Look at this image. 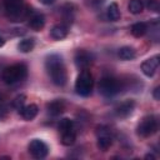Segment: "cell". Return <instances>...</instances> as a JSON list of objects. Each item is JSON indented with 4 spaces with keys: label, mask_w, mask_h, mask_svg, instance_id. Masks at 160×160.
Segmentation results:
<instances>
[{
    "label": "cell",
    "mask_w": 160,
    "mask_h": 160,
    "mask_svg": "<svg viewBox=\"0 0 160 160\" xmlns=\"http://www.w3.org/2000/svg\"><path fill=\"white\" fill-rule=\"evenodd\" d=\"M45 69L51 81L56 86H64L68 80L66 69L62 58L59 54H50L45 59Z\"/></svg>",
    "instance_id": "1"
},
{
    "label": "cell",
    "mask_w": 160,
    "mask_h": 160,
    "mask_svg": "<svg viewBox=\"0 0 160 160\" xmlns=\"http://www.w3.org/2000/svg\"><path fill=\"white\" fill-rule=\"evenodd\" d=\"M28 76V66L24 62H16L6 66L1 72V79L8 85H15Z\"/></svg>",
    "instance_id": "2"
},
{
    "label": "cell",
    "mask_w": 160,
    "mask_h": 160,
    "mask_svg": "<svg viewBox=\"0 0 160 160\" xmlns=\"http://www.w3.org/2000/svg\"><path fill=\"white\" fill-rule=\"evenodd\" d=\"M2 4L5 12L11 21H21V19L29 16L24 0H2Z\"/></svg>",
    "instance_id": "3"
},
{
    "label": "cell",
    "mask_w": 160,
    "mask_h": 160,
    "mask_svg": "<svg viewBox=\"0 0 160 160\" xmlns=\"http://www.w3.org/2000/svg\"><path fill=\"white\" fill-rule=\"evenodd\" d=\"M92 88H94V80H92V75L90 74V71L88 69L81 70L80 74L76 78L75 81V90L76 94L80 96H90L92 92Z\"/></svg>",
    "instance_id": "4"
},
{
    "label": "cell",
    "mask_w": 160,
    "mask_h": 160,
    "mask_svg": "<svg viewBox=\"0 0 160 160\" xmlns=\"http://www.w3.org/2000/svg\"><path fill=\"white\" fill-rule=\"evenodd\" d=\"M121 89V81L111 75H104L99 81V92L105 98H111L116 95Z\"/></svg>",
    "instance_id": "5"
},
{
    "label": "cell",
    "mask_w": 160,
    "mask_h": 160,
    "mask_svg": "<svg viewBox=\"0 0 160 160\" xmlns=\"http://www.w3.org/2000/svg\"><path fill=\"white\" fill-rule=\"evenodd\" d=\"M158 130V119L154 115H146L141 119L136 128V134L140 138H149Z\"/></svg>",
    "instance_id": "6"
},
{
    "label": "cell",
    "mask_w": 160,
    "mask_h": 160,
    "mask_svg": "<svg viewBox=\"0 0 160 160\" xmlns=\"http://www.w3.org/2000/svg\"><path fill=\"white\" fill-rule=\"evenodd\" d=\"M96 145L101 151H106L112 145V134L110 129L105 125H99L96 128Z\"/></svg>",
    "instance_id": "7"
},
{
    "label": "cell",
    "mask_w": 160,
    "mask_h": 160,
    "mask_svg": "<svg viewBox=\"0 0 160 160\" xmlns=\"http://www.w3.org/2000/svg\"><path fill=\"white\" fill-rule=\"evenodd\" d=\"M28 149H29L30 155H31L32 158H35V159H44V158H46V155L49 154V148H48V145H46L42 140H40V139H34V140H31L30 144H29V146H28Z\"/></svg>",
    "instance_id": "8"
},
{
    "label": "cell",
    "mask_w": 160,
    "mask_h": 160,
    "mask_svg": "<svg viewBox=\"0 0 160 160\" xmlns=\"http://www.w3.org/2000/svg\"><path fill=\"white\" fill-rule=\"evenodd\" d=\"M94 60V55L86 50H78L75 52V56H74V61H75V65L81 69V70H85L90 66V64Z\"/></svg>",
    "instance_id": "9"
},
{
    "label": "cell",
    "mask_w": 160,
    "mask_h": 160,
    "mask_svg": "<svg viewBox=\"0 0 160 160\" xmlns=\"http://www.w3.org/2000/svg\"><path fill=\"white\" fill-rule=\"evenodd\" d=\"M134 109H135V101L134 100H125L115 108V115L120 119H125L132 114Z\"/></svg>",
    "instance_id": "10"
},
{
    "label": "cell",
    "mask_w": 160,
    "mask_h": 160,
    "mask_svg": "<svg viewBox=\"0 0 160 160\" xmlns=\"http://www.w3.org/2000/svg\"><path fill=\"white\" fill-rule=\"evenodd\" d=\"M158 66H159V55H155V56H152V58L146 59V60L141 64V71H142L146 76L150 78V76H152V75L155 74Z\"/></svg>",
    "instance_id": "11"
},
{
    "label": "cell",
    "mask_w": 160,
    "mask_h": 160,
    "mask_svg": "<svg viewBox=\"0 0 160 160\" xmlns=\"http://www.w3.org/2000/svg\"><path fill=\"white\" fill-rule=\"evenodd\" d=\"M46 110H48V112L51 116H59L65 110V102L61 99L52 100V101H50V102L46 104Z\"/></svg>",
    "instance_id": "12"
},
{
    "label": "cell",
    "mask_w": 160,
    "mask_h": 160,
    "mask_svg": "<svg viewBox=\"0 0 160 160\" xmlns=\"http://www.w3.org/2000/svg\"><path fill=\"white\" fill-rule=\"evenodd\" d=\"M45 25V16L40 12H34L32 15L29 16V26L35 30V31H39L44 28Z\"/></svg>",
    "instance_id": "13"
},
{
    "label": "cell",
    "mask_w": 160,
    "mask_h": 160,
    "mask_svg": "<svg viewBox=\"0 0 160 160\" xmlns=\"http://www.w3.org/2000/svg\"><path fill=\"white\" fill-rule=\"evenodd\" d=\"M19 112H20V115H21L22 119L30 121V120H32V119L38 115L39 108H38L35 104H29V105H24V106L19 110Z\"/></svg>",
    "instance_id": "14"
},
{
    "label": "cell",
    "mask_w": 160,
    "mask_h": 160,
    "mask_svg": "<svg viewBox=\"0 0 160 160\" xmlns=\"http://www.w3.org/2000/svg\"><path fill=\"white\" fill-rule=\"evenodd\" d=\"M61 135V144L65 145V146H71L75 140H76V131H75V128H71V129H68V130H64L60 132Z\"/></svg>",
    "instance_id": "15"
},
{
    "label": "cell",
    "mask_w": 160,
    "mask_h": 160,
    "mask_svg": "<svg viewBox=\"0 0 160 160\" xmlns=\"http://www.w3.org/2000/svg\"><path fill=\"white\" fill-rule=\"evenodd\" d=\"M50 35L55 40H61L68 35V26L65 24H56L51 28Z\"/></svg>",
    "instance_id": "16"
},
{
    "label": "cell",
    "mask_w": 160,
    "mask_h": 160,
    "mask_svg": "<svg viewBox=\"0 0 160 160\" xmlns=\"http://www.w3.org/2000/svg\"><path fill=\"white\" fill-rule=\"evenodd\" d=\"M148 31V24L146 22H142V21H139V22H135L131 25L130 28V32L132 36L135 38H141L146 34Z\"/></svg>",
    "instance_id": "17"
},
{
    "label": "cell",
    "mask_w": 160,
    "mask_h": 160,
    "mask_svg": "<svg viewBox=\"0 0 160 160\" xmlns=\"http://www.w3.org/2000/svg\"><path fill=\"white\" fill-rule=\"evenodd\" d=\"M106 16L110 21H116L120 19V10H119V6L116 2H111L108 9H106Z\"/></svg>",
    "instance_id": "18"
},
{
    "label": "cell",
    "mask_w": 160,
    "mask_h": 160,
    "mask_svg": "<svg viewBox=\"0 0 160 160\" xmlns=\"http://www.w3.org/2000/svg\"><path fill=\"white\" fill-rule=\"evenodd\" d=\"M118 55L121 60H132L136 56V52H135L134 48H131V46H122L119 49Z\"/></svg>",
    "instance_id": "19"
},
{
    "label": "cell",
    "mask_w": 160,
    "mask_h": 160,
    "mask_svg": "<svg viewBox=\"0 0 160 160\" xmlns=\"http://www.w3.org/2000/svg\"><path fill=\"white\" fill-rule=\"evenodd\" d=\"M35 46V40L32 38H28V39H22L19 44H18V49L21 52H29L34 49Z\"/></svg>",
    "instance_id": "20"
},
{
    "label": "cell",
    "mask_w": 160,
    "mask_h": 160,
    "mask_svg": "<svg viewBox=\"0 0 160 160\" xmlns=\"http://www.w3.org/2000/svg\"><path fill=\"white\" fill-rule=\"evenodd\" d=\"M128 8H129V11L131 14L138 15L144 10V1L142 0H130Z\"/></svg>",
    "instance_id": "21"
},
{
    "label": "cell",
    "mask_w": 160,
    "mask_h": 160,
    "mask_svg": "<svg viewBox=\"0 0 160 160\" xmlns=\"http://www.w3.org/2000/svg\"><path fill=\"white\" fill-rule=\"evenodd\" d=\"M61 15L65 20V22H71L74 19V8L71 4H65L61 8Z\"/></svg>",
    "instance_id": "22"
},
{
    "label": "cell",
    "mask_w": 160,
    "mask_h": 160,
    "mask_svg": "<svg viewBox=\"0 0 160 160\" xmlns=\"http://www.w3.org/2000/svg\"><path fill=\"white\" fill-rule=\"evenodd\" d=\"M25 101H26V96H25L24 94H20V95H18V96L11 101V105H12V108H15L16 110H20V109L25 105Z\"/></svg>",
    "instance_id": "23"
},
{
    "label": "cell",
    "mask_w": 160,
    "mask_h": 160,
    "mask_svg": "<svg viewBox=\"0 0 160 160\" xmlns=\"http://www.w3.org/2000/svg\"><path fill=\"white\" fill-rule=\"evenodd\" d=\"M144 6H146L150 11H155V12H158L159 9H160V5H159V1L158 0H146V2L144 4Z\"/></svg>",
    "instance_id": "24"
},
{
    "label": "cell",
    "mask_w": 160,
    "mask_h": 160,
    "mask_svg": "<svg viewBox=\"0 0 160 160\" xmlns=\"http://www.w3.org/2000/svg\"><path fill=\"white\" fill-rule=\"evenodd\" d=\"M84 1H85L86 6H89L91 9H98L104 4L105 0H84Z\"/></svg>",
    "instance_id": "25"
},
{
    "label": "cell",
    "mask_w": 160,
    "mask_h": 160,
    "mask_svg": "<svg viewBox=\"0 0 160 160\" xmlns=\"http://www.w3.org/2000/svg\"><path fill=\"white\" fill-rule=\"evenodd\" d=\"M159 92H160V88H159V86H156V88L154 89V92H152V96H154V99H155V100H159V99H160Z\"/></svg>",
    "instance_id": "26"
},
{
    "label": "cell",
    "mask_w": 160,
    "mask_h": 160,
    "mask_svg": "<svg viewBox=\"0 0 160 160\" xmlns=\"http://www.w3.org/2000/svg\"><path fill=\"white\" fill-rule=\"evenodd\" d=\"M55 0H40V2H42L44 5H50V4H52Z\"/></svg>",
    "instance_id": "27"
},
{
    "label": "cell",
    "mask_w": 160,
    "mask_h": 160,
    "mask_svg": "<svg viewBox=\"0 0 160 160\" xmlns=\"http://www.w3.org/2000/svg\"><path fill=\"white\" fill-rule=\"evenodd\" d=\"M4 114H5V109L2 106H0V119L4 116Z\"/></svg>",
    "instance_id": "28"
},
{
    "label": "cell",
    "mask_w": 160,
    "mask_h": 160,
    "mask_svg": "<svg viewBox=\"0 0 160 160\" xmlns=\"http://www.w3.org/2000/svg\"><path fill=\"white\" fill-rule=\"evenodd\" d=\"M4 42H5V40H4V39H2L1 36H0V48H1L2 45H4Z\"/></svg>",
    "instance_id": "29"
},
{
    "label": "cell",
    "mask_w": 160,
    "mask_h": 160,
    "mask_svg": "<svg viewBox=\"0 0 160 160\" xmlns=\"http://www.w3.org/2000/svg\"><path fill=\"white\" fill-rule=\"evenodd\" d=\"M145 158H146V159H154V155H151V154H148Z\"/></svg>",
    "instance_id": "30"
}]
</instances>
